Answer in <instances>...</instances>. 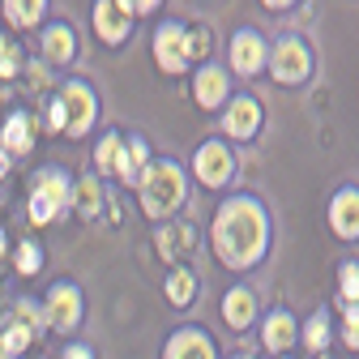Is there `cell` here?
I'll list each match as a JSON object with an SVG mask.
<instances>
[{
	"instance_id": "obj_1",
	"label": "cell",
	"mask_w": 359,
	"mask_h": 359,
	"mask_svg": "<svg viewBox=\"0 0 359 359\" xmlns=\"http://www.w3.org/2000/svg\"><path fill=\"white\" fill-rule=\"evenodd\" d=\"M214 257L227 269H252L269 252V210L257 197H231L214 214Z\"/></svg>"
},
{
	"instance_id": "obj_2",
	"label": "cell",
	"mask_w": 359,
	"mask_h": 359,
	"mask_svg": "<svg viewBox=\"0 0 359 359\" xmlns=\"http://www.w3.org/2000/svg\"><path fill=\"white\" fill-rule=\"evenodd\" d=\"M137 193H142V210L146 218H175L184 210V193H189V180H184V167L175 158H150L142 180H137Z\"/></svg>"
},
{
	"instance_id": "obj_3",
	"label": "cell",
	"mask_w": 359,
	"mask_h": 359,
	"mask_svg": "<svg viewBox=\"0 0 359 359\" xmlns=\"http://www.w3.org/2000/svg\"><path fill=\"white\" fill-rule=\"evenodd\" d=\"M56 99H60V111H65V137H86V133L95 128V120H99L95 86L81 81V77H69Z\"/></svg>"
},
{
	"instance_id": "obj_4",
	"label": "cell",
	"mask_w": 359,
	"mask_h": 359,
	"mask_svg": "<svg viewBox=\"0 0 359 359\" xmlns=\"http://www.w3.org/2000/svg\"><path fill=\"white\" fill-rule=\"evenodd\" d=\"M265 69L274 73L278 86H299V81H308V77H312V52H308V43H304L299 34H283V39L274 43V52H269Z\"/></svg>"
},
{
	"instance_id": "obj_5",
	"label": "cell",
	"mask_w": 359,
	"mask_h": 359,
	"mask_svg": "<svg viewBox=\"0 0 359 359\" xmlns=\"http://www.w3.org/2000/svg\"><path fill=\"white\" fill-rule=\"evenodd\" d=\"M43 325L56 334H73L81 325V287L77 283H52L43 299Z\"/></svg>"
},
{
	"instance_id": "obj_6",
	"label": "cell",
	"mask_w": 359,
	"mask_h": 359,
	"mask_svg": "<svg viewBox=\"0 0 359 359\" xmlns=\"http://www.w3.org/2000/svg\"><path fill=\"white\" fill-rule=\"evenodd\" d=\"M193 171L205 189H222L236 175V154L227 150V142H201L193 154Z\"/></svg>"
},
{
	"instance_id": "obj_7",
	"label": "cell",
	"mask_w": 359,
	"mask_h": 359,
	"mask_svg": "<svg viewBox=\"0 0 359 359\" xmlns=\"http://www.w3.org/2000/svg\"><path fill=\"white\" fill-rule=\"evenodd\" d=\"M154 60L163 73H184L189 69V30L180 26V22H163L154 30Z\"/></svg>"
},
{
	"instance_id": "obj_8",
	"label": "cell",
	"mask_w": 359,
	"mask_h": 359,
	"mask_svg": "<svg viewBox=\"0 0 359 359\" xmlns=\"http://www.w3.org/2000/svg\"><path fill=\"white\" fill-rule=\"evenodd\" d=\"M227 56H231V69H236L240 77H257V73L265 69V60H269V48H265V39H261L257 30H236Z\"/></svg>"
},
{
	"instance_id": "obj_9",
	"label": "cell",
	"mask_w": 359,
	"mask_h": 359,
	"mask_svg": "<svg viewBox=\"0 0 359 359\" xmlns=\"http://www.w3.org/2000/svg\"><path fill=\"white\" fill-rule=\"evenodd\" d=\"M257 128H261V103L252 95H236L227 103V111H222V133L236 142H248V137H257Z\"/></svg>"
},
{
	"instance_id": "obj_10",
	"label": "cell",
	"mask_w": 359,
	"mask_h": 359,
	"mask_svg": "<svg viewBox=\"0 0 359 359\" xmlns=\"http://www.w3.org/2000/svg\"><path fill=\"white\" fill-rule=\"evenodd\" d=\"M146 163H150L146 137H124V133H120V146H116V158H111V175L120 180V184H137Z\"/></svg>"
},
{
	"instance_id": "obj_11",
	"label": "cell",
	"mask_w": 359,
	"mask_h": 359,
	"mask_svg": "<svg viewBox=\"0 0 359 359\" xmlns=\"http://www.w3.org/2000/svg\"><path fill=\"white\" fill-rule=\"evenodd\" d=\"M90 22H95V30H99V39L103 43H124L128 39V30H133V13L120 5V0H95V9H90Z\"/></svg>"
},
{
	"instance_id": "obj_12",
	"label": "cell",
	"mask_w": 359,
	"mask_h": 359,
	"mask_svg": "<svg viewBox=\"0 0 359 359\" xmlns=\"http://www.w3.org/2000/svg\"><path fill=\"white\" fill-rule=\"evenodd\" d=\"M154 248L163 261H184L189 252H197V227L193 222H163L158 236H154Z\"/></svg>"
},
{
	"instance_id": "obj_13",
	"label": "cell",
	"mask_w": 359,
	"mask_h": 359,
	"mask_svg": "<svg viewBox=\"0 0 359 359\" xmlns=\"http://www.w3.org/2000/svg\"><path fill=\"white\" fill-rule=\"evenodd\" d=\"M39 48H43V65L65 69V65H73V56H77V34H73L69 22H52L48 30H43Z\"/></svg>"
},
{
	"instance_id": "obj_14",
	"label": "cell",
	"mask_w": 359,
	"mask_h": 359,
	"mask_svg": "<svg viewBox=\"0 0 359 359\" xmlns=\"http://www.w3.org/2000/svg\"><path fill=\"white\" fill-rule=\"evenodd\" d=\"M193 99L210 111V107H222L231 99V81H227V69H218V65H201L193 73Z\"/></svg>"
},
{
	"instance_id": "obj_15",
	"label": "cell",
	"mask_w": 359,
	"mask_h": 359,
	"mask_svg": "<svg viewBox=\"0 0 359 359\" xmlns=\"http://www.w3.org/2000/svg\"><path fill=\"white\" fill-rule=\"evenodd\" d=\"M330 227L338 240H359V189H338L330 201Z\"/></svg>"
},
{
	"instance_id": "obj_16",
	"label": "cell",
	"mask_w": 359,
	"mask_h": 359,
	"mask_svg": "<svg viewBox=\"0 0 359 359\" xmlns=\"http://www.w3.org/2000/svg\"><path fill=\"white\" fill-rule=\"evenodd\" d=\"M163 359H218V355H214V342H210L205 330L184 325V330H175V334L167 338Z\"/></svg>"
},
{
	"instance_id": "obj_17",
	"label": "cell",
	"mask_w": 359,
	"mask_h": 359,
	"mask_svg": "<svg viewBox=\"0 0 359 359\" xmlns=\"http://www.w3.org/2000/svg\"><path fill=\"white\" fill-rule=\"evenodd\" d=\"M30 193L48 197V201L65 214V210H69V193H73V175H69V171H60V167H39V171H34V180H30Z\"/></svg>"
},
{
	"instance_id": "obj_18",
	"label": "cell",
	"mask_w": 359,
	"mask_h": 359,
	"mask_svg": "<svg viewBox=\"0 0 359 359\" xmlns=\"http://www.w3.org/2000/svg\"><path fill=\"white\" fill-rule=\"evenodd\" d=\"M0 150H5L9 158L34 150V116L30 111H9L5 128H0Z\"/></svg>"
},
{
	"instance_id": "obj_19",
	"label": "cell",
	"mask_w": 359,
	"mask_h": 359,
	"mask_svg": "<svg viewBox=\"0 0 359 359\" xmlns=\"http://www.w3.org/2000/svg\"><path fill=\"white\" fill-rule=\"evenodd\" d=\"M261 338H265V351H274V355H287L291 346H295V338H299V330H295V317L287 308H274L265 317V325H261Z\"/></svg>"
},
{
	"instance_id": "obj_20",
	"label": "cell",
	"mask_w": 359,
	"mask_h": 359,
	"mask_svg": "<svg viewBox=\"0 0 359 359\" xmlns=\"http://www.w3.org/2000/svg\"><path fill=\"white\" fill-rule=\"evenodd\" d=\"M39 334H34V325L22 317V312L13 308V312H5V317H0V351H5L9 359H18L30 342H34Z\"/></svg>"
},
{
	"instance_id": "obj_21",
	"label": "cell",
	"mask_w": 359,
	"mask_h": 359,
	"mask_svg": "<svg viewBox=\"0 0 359 359\" xmlns=\"http://www.w3.org/2000/svg\"><path fill=\"white\" fill-rule=\"evenodd\" d=\"M222 321H227L231 330H248L257 321V295H252V287H231L227 295H222Z\"/></svg>"
},
{
	"instance_id": "obj_22",
	"label": "cell",
	"mask_w": 359,
	"mask_h": 359,
	"mask_svg": "<svg viewBox=\"0 0 359 359\" xmlns=\"http://www.w3.org/2000/svg\"><path fill=\"white\" fill-rule=\"evenodd\" d=\"M103 201H107V197H103V180H99V175H90V171H86V175H77V180H73L69 205H73L81 218H95V214L103 210Z\"/></svg>"
},
{
	"instance_id": "obj_23",
	"label": "cell",
	"mask_w": 359,
	"mask_h": 359,
	"mask_svg": "<svg viewBox=\"0 0 359 359\" xmlns=\"http://www.w3.org/2000/svg\"><path fill=\"white\" fill-rule=\"evenodd\" d=\"M167 299H171V308H189L193 299H197V274L193 269H184V265H175L171 274H167Z\"/></svg>"
},
{
	"instance_id": "obj_24",
	"label": "cell",
	"mask_w": 359,
	"mask_h": 359,
	"mask_svg": "<svg viewBox=\"0 0 359 359\" xmlns=\"http://www.w3.org/2000/svg\"><path fill=\"white\" fill-rule=\"evenodd\" d=\"M48 13V0H5V22L13 30H30Z\"/></svg>"
},
{
	"instance_id": "obj_25",
	"label": "cell",
	"mask_w": 359,
	"mask_h": 359,
	"mask_svg": "<svg viewBox=\"0 0 359 359\" xmlns=\"http://www.w3.org/2000/svg\"><path fill=\"white\" fill-rule=\"evenodd\" d=\"M299 338H304V346H308V351L325 355V346H330V312H312Z\"/></svg>"
},
{
	"instance_id": "obj_26",
	"label": "cell",
	"mask_w": 359,
	"mask_h": 359,
	"mask_svg": "<svg viewBox=\"0 0 359 359\" xmlns=\"http://www.w3.org/2000/svg\"><path fill=\"white\" fill-rule=\"evenodd\" d=\"M13 265H18L22 278H34L39 269H43V248H39L34 240H22V244L13 248Z\"/></svg>"
},
{
	"instance_id": "obj_27",
	"label": "cell",
	"mask_w": 359,
	"mask_h": 359,
	"mask_svg": "<svg viewBox=\"0 0 359 359\" xmlns=\"http://www.w3.org/2000/svg\"><path fill=\"white\" fill-rule=\"evenodd\" d=\"M26 69V56H22V43H9L5 52H0V81H9Z\"/></svg>"
},
{
	"instance_id": "obj_28",
	"label": "cell",
	"mask_w": 359,
	"mask_h": 359,
	"mask_svg": "<svg viewBox=\"0 0 359 359\" xmlns=\"http://www.w3.org/2000/svg\"><path fill=\"white\" fill-rule=\"evenodd\" d=\"M342 304H359V261H342Z\"/></svg>"
},
{
	"instance_id": "obj_29",
	"label": "cell",
	"mask_w": 359,
	"mask_h": 359,
	"mask_svg": "<svg viewBox=\"0 0 359 359\" xmlns=\"http://www.w3.org/2000/svg\"><path fill=\"white\" fill-rule=\"evenodd\" d=\"M116 146H120V133H107V137L99 142V150H95V167H99L103 175H111V158H116Z\"/></svg>"
},
{
	"instance_id": "obj_30",
	"label": "cell",
	"mask_w": 359,
	"mask_h": 359,
	"mask_svg": "<svg viewBox=\"0 0 359 359\" xmlns=\"http://www.w3.org/2000/svg\"><path fill=\"white\" fill-rule=\"evenodd\" d=\"M205 52H210V34H205V26H197V30L189 34V56H197V60H201Z\"/></svg>"
},
{
	"instance_id": "obj_31",
	"label": "cell",
	"mask_w": 359,
	"mask_h": 359,
	"mask_svg": "<svg viewBox=\"0 0 359 359\" xmlns=\"http://www.w3.org/2000/svg\"><path fill=\"white\" fill-rule=\"evenodd\" d=\"M48 133H65V111H60V99H48Z\"/></svg>"
},
{
	"instance_id": "obj_32",
	"label": "cell",
	"mask_w": 359,
	"mask_h": 359,
	"mask_svg": "<svg viewBox=\"0 0 359 359\" xmlns=\"http://www.w3.org/2000/svg\"><path fill=\"white\" fill-rule=\"evenodd\" d=\"M60 359H95V346H86V342H69L60 351Z\"/></svg>"
},
{
	"instance_id": "obj_33",
	"label": "cell",
	"mask_w": 359,
	"mask_h": 359,
	"mask_svg": "<svg viewBox=\"0 0 359 359\" xmlns=\"http://www.w3.org/2000/svg\"><path fill=\"white\" fill-rule=\"evenodd\" d=\"M120 5H124L128 13H154V9L163 5V0H120Z\"/></svg>"
},
{
	"instance_id": "obj_34",
	"label": "cell",
	"mask_w": 359,
	"mask_h": 359,
	"mask_svg": "<svg viewBox=\"0 0 359 359\" xmlns=\"http://www.w3.org/2000/svg\"><path fill=\"white\" fill-rule=\"evenodd\" d=\"M342 342H346L351 351H359V325H346V330H342Z\"/></svg>"
},
{
	"instance_id": "obj_35",
	"label": "cell",
	"mask_w": 359,
	"mask_h": 359,
	"mask_svg": "<svg viewBox=\"0 0 359 359\" xmlns=\"http://www.w3.org/2000/svg\"><path fill=\"white\" fill-rule=\"evenodd\" d=\"M261 5H265V9H291L295 0H261Z\"/></svg>"
},
{
	"instance_id": "obj_36",
	"label": "cell",
	"mask_w": 359,
	"mask_h": 359,
	"mask_svg": "<svg viewBox=\"0 0 359 359\" xmlns=\"http://www.w3.org/2000/svg\"><path fill=\"white\" fill-rule=\"evenodd\" d=\"M5 171H9V154H5V150H0V175H5Z\"/></svg>"
},
{
	"instance_id": "obj_37",
	"label": "cell",
	"mask_w": 359,
	"mask_h": 359,
	"mask_svg": "<svg viewBox=\"0 0 359 359\" xmlns=\"http://www.w3.org/2000/svg\"><path fill=\"white\" fill-rule=\"evenodd\" d=\"M5 248H9V240H5V231H0V257H5Z\"/></svg>"
},
{
	"instance_id": "obj_38",
	"label": "cell",
	"mask_w": 359,
	"mask_h": 359,
	"mask_svg": "<svg viewBox=\"0 0 359 359\" xmlns=\"http://www.w3.org/2000/svg\"><path fill=\"white\" fill-rule=\"evenodd\" d=\"M5 48H9V39H5V34H0V52H5Z\"/></svg>"
},
{
	"instance_id": "obj_39",
	"label": "cell",
	"mask_w": 359,
	"mask_h": 359,
	"mask_svg": "<svg viewBox=\"0 0 359 359\" xmlns=\"http://www.w3.org/2000/svg\"><path fill=\"white\" fill-rule=\"evenodd\" d=\"M236 359H257V355H236Z\"/></svg>"
},
{
	"instance_id": "obj_40",
	"label": "cell",
	"mask_w": 359,
	"mask_h": 359,
	"mask_svg": "<svg viewBox=\"0 0 359 359\" xmlns=\"http://www.w3.org/2000/svg\"><path fill=\"white\" fill-rule=\"evenodd\" d=\"M321 359H330V355H321Z\"/></svg>"
},
{
	"instance_id": "obj_41",
	"label": "cell",
	"mask_w": 359,
	"mask_h": 359,
	"mask_svg": "<svg viewBox=\"0 0 359 359\" xmlns=\"http://www.w3.org/2000/svg\"><path fill=\"white\" fill-rule=\"evenodd\" d=\"M283 359H287V355H283Z\"/></svg>"
}]
</instances>
